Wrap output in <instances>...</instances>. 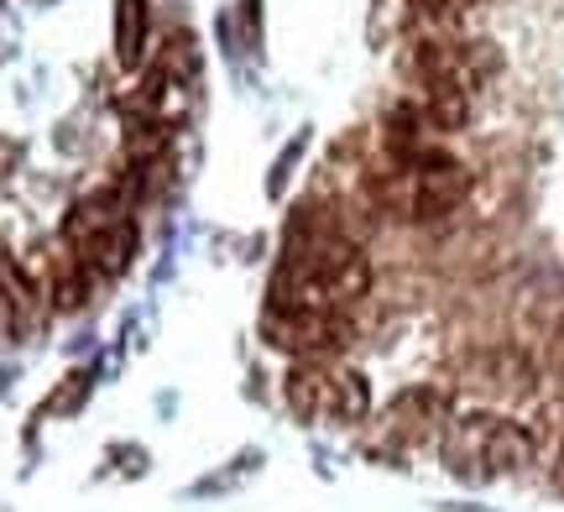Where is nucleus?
Masks as SVG:
<instances>
[{
  "label": "nucleus",
  "mask_w": 564,
  "mask_h": 512,
  "mask_svg": "<svg viewBox=\"0 0 564 512\" xmlns=\"http://www.w3.org/2000/svg\"><path fill=\"white\" fill-rule=\"evenodd\" d=\"M371 287V262L356 241H345L340 230H314L299 226L288 241L278 277H272V298L267 304H288V308H345L366 298Z\"/></svg>",
  "instance_id": "f257e3e1"
},
{
  "label": "nucleus",
  "mask_w": 564,
  "mask_h": 512,
  "mask_svg": "<svg viewBox=\"0 0 564 512\" xmlns=\"http://www.w3.org/2000/svg\"><path fill=\"white\" fill-rule=\"evenodd\" d=\"M371 194H377V205H382L387 215L423 226V220L455 215V209L470 199V173H465V163H455L449 152L429 146V152H413V157H392V167L371 184Z\"/></svg>",
  "instance_id": "f03ea898"
},
{
  "label": "nucleus",
  "mask_w": 564,
  "mask_h": 512,
  "mask_svg": "<svg viewBox=\"0 0 564 512\" xmlns=\"http://www.w3.org/2000/svg\"><path fill=\"white\" fill-rule=\"evenodd\" d=\"M440 450L444 466L460 481H502V476H518L523 466H533L539 439L502 413H465V418L444 424Z\"/></svg>",
  "instance_id": "7ed1b4c3"
},
{
  "label": "nucleus",
  "mask_w": 564,
  "mask_h": 512,
  "mask_svg": "<svg viewBox=\"0 0 564 512\" xmlns=\"http://www.w3.org/2000/svg\"><path fill=\"white\" fill-rule=\"evenodd\" d=\"M288 413L314 429H350L371 413V382L340 361H299L282 382Z\"/></svg>",
  "instance_id": "20e7f679"
},
{
  "label": "nucleus",
  "mask_w": 564,
  "mask_h": 512,
  "mask_svg": "<svg viewBox=\"0 0 564 512\" xmlns=\"http://www.w3.org/2000/svg\"><path fill=\"white\" fill-rule=\"evenodd\" d=\"M63 247L74 251L89 272L121 277L131 257H137V220L126 215V205H116V194H89V199L68 209Z\"/></svg>",
  "instance_id": "39448f33"
},
{
  "label": "nucleus",
  "mask_w": 564,
  "mask_h": 512,
  "mask_svg": "<svg viewBox=\"0 0 564 512\" xmlns=\"http://www.w3.org/2000/svg\"><path fill=\"white\" fill-rule=\"evenodd\" d=\"M262 340L272 350H288L293 361H340L356 325L335 314V308H288V304H267L262 308Z\"/></svg>",
  "instance_id": "423d86ee"
},
{
  "label": "nucleus",
  "mask_w": 564,
  "mask_h": 512,
  "mask_svg": "<svg viewBox=\"0 0 564 512\" xmlns=\"http://www.w3.org/2000/svg\"><path fill=\"white\" fill-rule=\"evenodd\" d=\"M408 68H413L419 89H465V95H476L497 74V53H491V42L423 37V42H413Z\"/></svg>",
  "instance_id": "0eeeda50"
},
{
  "label": "nucleus",
  "mask_w": 564,
  "mask_h": 512,
  "mask_svg": "<svg viewBox=\"0 0 564 512\" xmlns=\"http://www.w3.org/2000/svg\"><path fill=\"white\" fill-rule=\"evenodd\" d=\"M42 314H47V293L32 277V266L0 251V335L26 340L42 329Z\"/></svg>",
  "instance_id": "6e6552de"
},
{
  "label": "nucleus",
  "mask_w": 564,
  "mask_h": 512,
  "mask_svg": "<svg viewBox=\"0 0 564 512\" xmlns=\"http://www.w3.org/2000/svg\"><path fill=\"white\" fill-rule=\"evenodd\" d=\"M110 37H116V63H121V68H141L147 37H152V11H147V0H116Z\"/></svg>",
  "instance_id": "1a4fd4ad"
},
{
  "label": "nucleus",
  "mask_w": 564,
  "mask_h": 512,
  "mask_svg": "<svg viewBox=\"0 0 564 512\" xmlns=\"http://www.w3.org/2000/svg\"><path fill=\"white\" fill-rule=\"evenodd\" d=\"M554 481H560V492H564V450H560V466H554Z\"/></svg>",
  "instance_id": "9d476101"
}]
</instances>
